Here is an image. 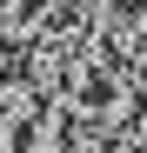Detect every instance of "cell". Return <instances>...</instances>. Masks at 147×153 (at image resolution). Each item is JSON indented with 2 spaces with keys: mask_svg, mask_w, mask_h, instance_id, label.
Listing matches in <instances>:
<instances>
[{
  "mask_svg": "<svg viewBox=\"0 0 147 153\" xmlns=\"http://www.w3.org/2000/svg\"><path fill=\"white\" fill-rule=\"evenodd\" d=\"M14 146H20V153H74V120H67L60 107H40L27 126H20Z\"/></svg>",
  "mask_w": 147,
  "mask_h": 153,
  "instance_id": "1",
  "label": "cell"
}]
</instances>
